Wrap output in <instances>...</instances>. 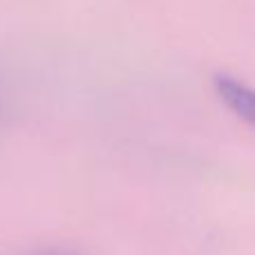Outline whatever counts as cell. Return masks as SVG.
Masks as SVG:
<instances>
[{
  "mask_svg": "<svg viewBox=\"0 0 255 255\" xmlns=\"http://www.w3.org/2000/svg\"><path fill=\"white\" fill-rule=\"evenodd\" d=\"M215 90L222 97V101H224L240 119H244L247 124H251L255 128V90L229 79V76H217Z\"/></svg>",
  "mask_w": 255,
  "mask_h": 255,
  "instance_id": "6da1fadb",
  "label": "cell"
},
{
  "mask_svg": "<svg viewBox=\"0 0 255 255\" xmlns=\"http://www.w3.org/2000/svg\"><path fill=\"white\" fill-rule=\"evenodd\" d=\"M34 255H76L72 251H61V249H52V251H40V253H34Z\"/></svg>",
  "mask_w": 255,
  "mask_h": 255,
  "instance_id": "7a4b0ae2",
  "label": "cell"
}]
</instances>
